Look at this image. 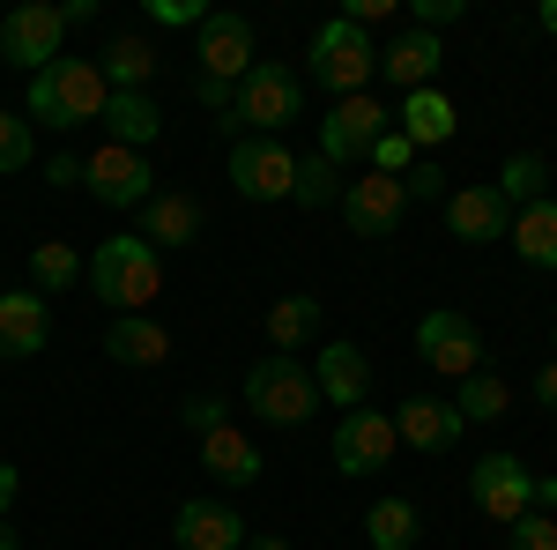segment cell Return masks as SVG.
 I'll list each match as a JSON object with an SVG mask.
<instances>
[{"mask_svg": "<svg viewBox=\"0 0 557 550\" xmlns=\"http://www.w3.org/2000/svg\"><path fill=\"white\" fill-rule=\"evenodd\" d=\"M320 335V297H275L268 305V342H275V357H290V350H305V342Z\"/></svg>", "mask_w": 557, "mask_h": 550, "instance_id": "cell-27", "label": "cell"}, {"mask_svg": "<svg viewBox=\"0 0 557 550\" xmlns=\"http://www.w3.org/2000/svg\"><path fill=\"white\" fill-rule=\"evenodd\" d=\"M104 97H112V83H104V68L97 60H52L45 75H30V120H45V127H89V120H104Z\"/></svg>", "mask_w": 557, "mask_h": 550, "instance_id": "cell-2", "label": "cell"}, {"mask_svg": "<svg viewBox=\"0 0 557 550\" xmlns=\"http://www.w3.org/2000/svg\"><path fill=\"white\" fill-rule=\"evenodd\" d=\"M446 231H454L461 246H491V239L513 231V209L498 201V186H454V194H446Z\"/></svg>", "mask_w": 557, "mask_h": 550, "instance_id": "cell-16", "label": "cell"}, {"mask_svg": "<svg viewBox=\"0 0 557 550\" xmlns=\"http://www.w3.org/2000/svg\"><path fill=\"white\" fill-rule=\"evenodd\" d=\"M298 201L305 209H327V201H343V179L327 157H298Z\"/></svg>", "mask_w": 557, "mask_h": 550, "instance_id": "cell-33", "label": "cell"}, {"mask_svg": "<svg viewBox=\"0 0 557 550\" xmlns=\"http://www.w3.org/2000/svg\"><path fill=\"white\" fill-rule=\"evenodd\" d=\"M454 410H461V424H498L506 417V410H513V387L498 380V372H491V365H483V372H469V380H461V394H454Z\"/></svg>", "mask_w": 557, "mask_h": 550, "instance_id": "cell-30", "label": "cell"}, {"mask_svg": "<svg viewBox=\"0 0 557 550\" xmlns=\"http://www.w3.org/2000/svg\"><path fill=\"white\" fill-rule=\"evenodd\" d=\"M141 239H149V246H194V239H201V201H186V194H149V201H141Z\"/></svg>", "mask_w": 557, "mask_h": 550, "instance_id": "cell-24", "label": "cell"}, {"mask_svg": "<svg viewBox=\"0 0 557 550\" xmlns=\"http://www.w3.org/2000/svg\"><path fill=\"white\" fill-rule=\"evenodd\" d=\"M506 550H557V521L550 513H520L513 536H506Z\"/></svg>", "mask_w": 557, "mask_h": 550, "instance_id": "cell-36", "label": "cell"}, {"mask_svg": "<svg viewBox=\"0 0 557 550\" xmlns=\"http://www.w3.org/2000/svg\"><path fill=\"white\" fill-rule=\"evenodd\" d=\"M543 179H550V171H543V157H535V149H520V157H506V171H498V201H506V209L543 201Z\"/></svg>", "mask_w": 557, "mask_h": 550, "instance_id": "cell-32", "label": "cell"}, {"mask_svg": "<svg viewBox=\"0 0 557 550\" xmlns=\"http://www.w3.org/2000/svg\"><path fill=\"white\" fill-rule=\"evenodd\" d=\"M30 164V120H15V112H0V179L8 171Z\"/></svg>", "mask_w": 557, "mask_h": 550, "instance_id": "cell-35", "label": "cell"}, {"mask_svg": "<svg viewBox=\"0 0 557 550\" xmlns=\"http://www.w3.org/2000/svg\"><path fill=\"white\" fill-rule=\"evenodd\" d=\"M535 23H543V30L557 38V0H543V8H535Z\"/></svg>", "mask_w": 557, "mask_h": 550, "instance_id": "cell-46", "label": "cell"}, {"mask_svg": "<svg viewBox=\"0 0 557 550\" xmlns=\"http://www.w3.org/2000/svg\"><path fill=\"white\" fill-rule=\"evenodd\" d=\"M312 387H320V402H335V410H364V394H372V365H364V350L357 342H327L320 350V365H312Z\"/></svg>", "mask_w": 557, "mask_h": 550, "instance_id": "cell-18", "label": "cell"}, {"mask_svg": "<svg viewBox=\"0 0 557 550\" xmlns=\"http://www.w3.org/2000/svg\"><path fill=\"white\" fill-rule=\"evenodd\" d=\"M194 97H201L209 112H223V120H231V97H238V89H231V83H209V75H194Z\"/></svg>", "mask_w": 557, "mask_h": 550, "instance_id": "cell-41", "label": "cell"}, {"mask_svg": "<svg viewBox=\"0 0 557 550\" xmlns=\"http://www.w3.org/2000/svg\"><path fill=\"white\" fill-rule=\"evenodd\" d=\"M104 134H112L120 149H149V142L164 134L157 97H149V89H112V97H104Z\"/></svg>", "mask_w": 557, "mask_h": 550, "instance_id": "cell-23", "label": "cell"}, {"mask_svg": "<svg viewBox=\"0 0 557 550\" xmlns=\"http://www.w3.org/2000/svg\"><path fill=\"white\" fill-rule=\"evenodd\" d=\"M246 410L260 424H275V431H298L320 410V387H312V372H305L298 357H260L253 372H246Z\"/></svg>", "mask_w": 557, "mask_h": 550, "instance_id": "cell-4", "label": "cell"}, {"mask_svg": "<svg viewBox=\"0 0 557 550\" xmlns=\"http://www.w3.org/2000/svg\"><path fill=\"white\" fill-rule=\"evenodd\" d=\"M83 186L104 201V209H141L149 194H157V171L141 149H120V142H104L97 157H83Z\"/></svg>", "mask_w": 557, "mask_h": 550, "instance_id": "cell-12", "label": "cell"}, {"mask_svg": "<svg viewBox=\"0 0 557 550\" xmlns=\"http://www.w3.org/2000/svg\"><path fill=\"white\" fill-rule=\"evenodd\" d=\"M461 410L454 402H438V394H409L401 410H394V439L401 447H417V454H446V447H461Z\"/></svg>", "mask_w": 557, "mask_h": 550, "instance_id": "cell-15", "label": "cell"}, {"mask_svg": "<svg viewBox=\"0 0 557 550\" xmlns=\"http://www.w3.org/2000/svg\"><path fill=\"white\" fill-rule=\"evenodd\" d=\"M201 468H209L215 484L246 491V484H260V447L238 424H215V431H201Z\"/></svg>", "mask_w": 557, "mask_h": 550, "instance_id": "cell-21", "label": "cell"}, {"mask_svg": "<svg viewBox=\"0 0 557 550\" xmlns=\"http://www.w3.org/2000/svg\"><path fill=\"white\" fill-rule=\"evenodd\" d=\"M386 134V112L372 105V97H343L327 120H320V157L335 171H349V164H364L372 157V142Z\"/></svg>", "mask_w": 557, "mask_h": 550, "instance_id": "cell-13", "label": "cell"}, {"mask_svg": "<svg viewBox=\"0 0 557 550\" xmlns=\"http://www.w3.org/2000/svg\"><path fill=\"white\" fill-rule=\"evenodd\" d=\"M246 550H290V543H283V536H253Z\"/></svg>", "mask_w": 557, "mask_h": 550, "instance_id": "cell-47", "label": "cell"}, {"mask_svg": "<svg viewBox=\"0 0 557 550\" xmlns=\"http://www.w3.org/2000/svg\"><path fill=\"white\" fill-rule=\"evenodd\" d=\"M83 276V260H75V246L67 239H45V246H30V291L52 297V291H67Z\"/></svg>", "mask_w": 557, "mask_h": 550, "instance_id": "cell-31", "label": "cell"}, {"mask_svg": "<svg viewBox=\"0 0 557 550\" xmlns=\"http://www.w3.org/2000/svg\"><path fill=\"white\" fill-rule=\"evenodd\" d=\"M461 15V0H417V30H431L438 38V23H454Z\"/></svg>", "mask_w": 557, "mask_h": 550, "instance_id": "cell-40", "label": "cell"}, {"mask_svg": "<svg viewBox=\"0 0 557 550\" xmlns=\"http://www.w3.org/2000/svg\"><path fill=\"white\" fill-rule=\"evenodd\" d=\"M535 402H543V410H557V357L535 372Z\"/></svg>", "mask_w": 557, "mask_h": 550, "instance_id": "cell-43", "label": "cell"}, {"mask_svg": "<svg viewBox=\"0 0 557 550\" xmlns=\"http://www.w3.org/2000/svg\"><path fill=\"white\" fill-rule=\"evenodd\" d=\"M83 276H89V291L112 305V320H120V313H141L149 297L164 291V260H157V246H149L141 231L104 239V246L83 260Z\"/></svg>", "mask_w": 557, "mask_h": 550, "instance_id": "cell-1", "label": "cell"}, {"mask_svg": "<svg viewBox=\"0 0 557 550\" xmlns=\"http://www.w3.org/2000/svg\"><path fill=\"white\" fill-rule=\"evenodd\" d=\"M469 499L483 521H498V528H513L520 513H535V476H528V462L520 454H483V462L469 468Z\"/></svg>", "mask_w": 557, "mask_h": 550, "instance_id": "cell-8", "label": "cell"}, {"mask_svg": "<svg viewBox=\"0 0 557 550\" xmlns=\"http://www.w3.org/2000/svg\"><path fill=\"white\" fill-rule=\"evenodd\" d=\"M305 112V83L290 75V68H275V60H253L246 68V83H238V97H231V120L223 127L238 134V127H253L275 142V127H290Z\"/></svg>", "mask_w": 557, "mask_h": 550, "instance_id": "cell-3", "label": "cell"}, {"mask_svg": "<svg viewBox=\"0 0 557 550\" xmlns=\"http://www.w3.org/2000/svg\"><path fill=\"white\" fill-rule=\"evenodd\" d=\"M231 186L246 201H290L298 194V157L283 142H268V134H238L231 142Z\"/></svg>", "mask_w": 557, "mask_h": 550, "instance_id": "cell-7", "label": "cell"}, {"mask_svg": "<svg viewBox=\"0 0 557 550\" xmlns=\"http://www.w3.org/2000/svg\"><path fill=\"white\" fill-rule=\"evenodd\" d=\"M215 424H223V402H215V394H194V402H186V431L201 439V431H215Z\"/></svg>", "mask_w": 557, "mask_h": 550, "instance_id": "cell-39", "label": "cell"}, {"mask_svg": "<svg viewBox=\"0 0 557 550\" xmlns=\"http://www.w3.org/2000/svg\"><path fill=\"white\" fill-rule=\"evenodd\" d=\"M52 342V313L38 291H8L0 297V357H45Z\"/></svg>", "mask_w": 557, "mask_h": 550, "instance_id": "cell-19", "label": "cell"}, {"mask_svg": "<svg viewBox=\"0 0 557 550\" xmlns=\"http://www.w3.org/2000/svg\"><path fill=\"white\" fill-rule=\"evenodd\" d=\"M394 120H401L394 134H401L409 149H438V142H454V127H461V112H454V97H446V89H409Z\"/></svg>", "mask_w": 557, "mask_h": 550, "instance_id": "cell-20", "label": "cell"}, {"mask_svg": "<svg viewBox=\"0 0 557 550\" xmlns=\"http://www.w3.org/2000/svg\"><path fill=\"white\" fill-rule=\"evenodd\" d=\"M550 342H557V328H550Z\"/></svg>", "mask_w": 557, "mask_h": 550, "instance_id": "cell-49", "label": "cell"}, {"mask_svg": "<svg viewBox=\"0 0 557 550\" xmlns=\"http://www.w3.org/2000/svg\"><path fill=\"white\" fill-rule=\"evenodd\" d=\"M409 164H417V149H409L394 127H386L380 142H372V157H364V171H386V179H409Z\"/></svg>", "mask_w": 557, "mask_h": 550, "instance_id": "cell-34", "label": "cell"}, {"mask_svg": "<svg viewBox=\"0 0 557 550\" xmlns=\"http://www.w3.org/2000/svg\"><path fill=\"white\" fill-rule=\"evenodd\" d=\"M380 68L394 75V83H401V97H409V89H431V75L446 68V45L431 38V30H409V38L394 45V52H380Z\"/></svg>", "mask_w": 557, "mask_h": 550, "instance_id": "cell-26", "label": "cell"}, {"mask_svg": "<svg viewBox=\"0 0 557 550\" xmlns=\"http://www.w3.org/2000/svg\"><path fill=\"white\" fill-rule=\"evenodd\" d=\"M372 68H380V52H372V38L357 30V23H320V38H312V83L335 89V97H364V83H372Z\"/></svg>", "mask_w": 557, "mask_h": 550, "instance_id": "cell-5", "label": "cell"}, {"mask_svg": "<svg viewBox=\"0 0 557 550\" xmlns=\"http://www.w3.org/2000/svg\"><path fill=\"white\" fill-rule=\"evenodd\" d=\"M417 350H424L431 372H446V380L483 372V335H475L469 313H454V305H431L424 320H417Z\"/></svg>", "mask_w": 557, "mask_h": 550, "instance_id": "cell-9", "label": "cell"}, {"mask_svg": "<svg viewBox=\"0 0 557 550\" xmlns=\"http://www.w3.org/2000/svg\"><path fill=\"white\" fill-rule=\"evenodd\" d=\"M194 60H201V75L209 83H246V68H253V23L246 15H231V8H209L201 15V30H194Z\"/></svg>", "mask_w": 557, "mask_h": 550, "instance_id": "cell-11", "label": "cell"}, {"mask_svg": "<svg viewBox=\"0 0 557 550\" xmlns=\"http://www.w3.org/2000/svg\"><path fill=\"white\" fill-rule=\"evenodd\" d=\"M104 357H120V365H134V372H149V365L172 357V335H164V320H149V313H120V320L104 328Z\"/></svg>", "mask_w": 557, "mask_h": 550, "instance_id": "cell-22", "label": "cell"}, {"mask_svg": "<svg viewBox=\"0 0 557 550\" xmlns=\"http://www.w3.org/2000/svg\"><path fill=\"white\" fill-rule=\"evenodd\" d=\"M401 186H409L417 201H446V194H454V186H446V171H438V164H409V179H401Z\"/></svg>", "mask_w": 557, "mask_h": 550, "instance_id": "cell-37", "label": "cell"}, {"mask_svg": "<svg viewBox=\"0 0 557 550\" xmlns=\"http://www.w3.org/2000/svg\"><path fill=\"white\" fill-rule=\"evenodd\" d=\"M8 506H15V468L0 462V521H8Z\"/></svg>", "mask_w": 557, "mask_h": 550, "instance_id": "cell-45", "label": "cell"}, {"mask_svg": "<svg viewBox=\"0 0 557 550\" xmlns=\"http://www.w3.org/2000/svg\"><path fill=\"white\" fill-rule=\"evenodd\" d=\"M335 209H343V223L357 239H394L401 216H409V186L386 179V171H357V179H343V201Z\"/></svg>", "mask_w": 557, "mask_h": 550, "instance_id": "cell-10", "label": "cell"}, {"mask_svg": "<svg viewBox=\"0 0 557 550\" xmlns=\"http://www.w3.org/2000/svg\"><path fill=\"white\" fill-rule=\"evenodd\" d=\"M201 15H209L201 0H149V23H194L201 30Z\"/></svg>", "mask_w": 557, "mask_h": 550, "instance_id": "cell-38", "label": "cell"}, {"mask_svg": "<svg viewBox=\"0 0 557 550\" xmlns=\"http://www.w3.org/2000/svg\"><path fill=\"white\" fill-rule=\"evenodd\" d=\"M394 447H401V439H394V417H380V410H349V417L335 424V447H327V454H335L343 476H380V468L394 462Z\"/></svg>", "mask_w": 557, "mask_h": 550, "instance_id": "cell-14", "label": "cell"}, {"mask_svg": "<svg viewBox=\"0 0 557 550\" xmlns=\"http://www.w3.org/2000/svg\"><path fill=\"white\" fill-rule=\"evenodd\" d=\"M97 68H104L112 89H149L157 83V45L149 38H112L104 52H97Z\"/></svg>", "mask_w": 557, "mask_h": 550, "instance_id": "cell-28", "label": "cell"}, {"mask_svg": "<svg viewBox=\"0 0 557 550\" xmlns=\"http://www.w3.org/2000/svg\"><path fill=\"white\" fill-rule=\"evenodd\" d=\"M513 254L528 260V268H557V201L543 194V201H528V209H513Z\"/></svg>", "mask_w": 557, "mask_h": 550, "instance_id": "cell-25", "label": "cell"}, {"mask_svg": "<svg viewBox=\"0 0 557 550\" xmlns=\"http://www.w3.org/2000/svg\"><path fill=\"white\" fill-rule=\"evenodd\" d=\"M172 536H178V550H246V521L223 499H178Z\"/></svg>", "mask_w": 557, "mask_h": 550, "instance_id": "cell-17", "label": "cell"}, {"mask_svg": "<svg viewBox=\"0 0 557 550\" xmlns=\"http://www.w3.org/2000/svg\"><path fill=\"white\" fill-rule=\"evenodd\" d=\"M45 179H52V186H83V157H67V149H60V157L45 164Z\"/></svg>", "mask_w": 557, "mask_h": 550, "instance_id": "cell-42", "label": "cell"}, {"mask_svg": "<svg viewBox=\"0 0 557 550\" xmlns=\"http://www.w3.org/2000/svg\"><path fill=\"white\" fill-rule=\"evenodd\" d=\"M557 506V476H535V513H550Z\"/></svg>", "mask_w": 557, "mask_h": 550, "instance_id": "cell-44", "label": "cell"}, {"mask_svg": "<svg viewBox=\"0 0 557 550\" xmlns=\"http://www.w3.org/2000/svg\"><path fill=\"white\" fill-rule=\"evenodd\" d=\"M0 550H15V536H8V521H0Z\"/></svg>", "mask_w": 557, "mask_h": 550, "instance_id": "cell-48", "label": "cell"}, {"mask_svg": "<svg viewBox=\"0 0 557 550\" xmlns=\"http://www.w3.org/2000/svg\"><path fill=\"white\" fill-rule=\"evenodd\" d=\"M364 536H372V550H417L424 521H417V506H409V499H380V506L364 513Z\"/></svg>", "mask_w": 557, "mask_h": 550, "instance_id": "cell-29", "label": "cell"}, {"mask_svg": "<svg viewBox=\"0 0 557 550\" xmlns=\"http://www.w3.org/2000/svg\"><path fill=\"white\" fill-rule=\"evenodd\" d=\"M67 30H75V23H67V8L23 0V8H8V15H0V60L45 75V68L60 60V38H67Z\"/></svg>", "mask_w": 557, "mask_h": 550, "instance_id": "cell-6", "label": "cell"}]
</instances>
